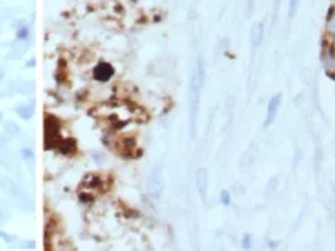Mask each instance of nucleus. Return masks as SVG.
<instances>
[{
    "label": "nucleus",
    "instance_id": "1",
    "mask_svg": "<svg viewBox=\"0 0 335 251\" xmlns=\"http://www.w3.org/2000/svg\"><path fill=\"white\" fill-rule=\"evenodd\" d=\"M205 62L203 59H198L196 67L193 71L191 75V82H190V129H191V136L194 134V121L198 116V108H199V96H201V89L205 86Z\"/></svg>",
    "mask_w": 335,
    "mask_h": 251
},
{
    "label": "nucleus",
    "instance_id": "2",
    "mask_svg": "<svg viewBox=\"0 0 335 251\" xmlns=\"http://www.w3.org/2000/svg\"><path fill=\"white\" fill-rule=\"evenodd\" d=\"M148 193L151 197H161L164 193V174L163 169H154L148 178Z\"/></svg>",
    "mask_w": 335,
    "mask_h": 251
},
{
    "label": "nucleus",
    "instance_id": "3",
    "mask_svg": "<svg viewBox=\"0 0 335 251\" xmlns=\"http://www.w3.org/2000/svg\"><path fill=\"white\" fill-rule=\"evenodd\" d=\"M194 184H196V191L201 196V199H206V193H208V171L205 167H198L196 174H194Z\"/></svg>",
    "mask_w": 335,
    "mask_h": 251
},
{
    "label": "nucleus",
    "instance_id": "4",
    "mask_svg": "<svg viewBox=\"0 0 335 251\" xmlns=\"http://www.w3.org/2000/svg\"><path fill=\"white\" fill-rule=\"evenodd\" d=\"M280 104H282V94H275V96L270 99L268 102V108H266V119H265V127H270L272 123L275 121V117H277L278 114V109H280Z\"/></svg>",
    "mask_w": 335,
    "mask_h": 251
},
{
    "label": "nucleus",
    "instance_id": "5",
    "mask_svg": "<svg viewBox=\"0 0 335 251\" xmlns=\"http://www.w3.org/2000/svg\"><path fill=\"white\" fill-rule=\"evenodd\" d=\"M112 74H114V69H112L111 64L107 62H101L96 66V69H94V77L97 79V81L101 82H106L109 79L112 77Z\"/></svg>",
    "mask_w": 335,
    "mask_h": 251
},
{
    "label": "nucleus",
    "instance_id": "6",
    "mask_svg": "<svg viewBox=\"0 0 335 251\" xmlns=\"http://www.w3.org/2000/svg\"><path fill=\"white\" fill-rule=\"evenodd\" d=\"M263 32H265V25H263V22H257V24H253L251 32H250V42H251V47L253 49H257L262 45Z\"/></svg>",
    "mask_w": 335,
    "mask_h": 251
},
{
    "label": "nucleus",
    "instance_id": "7",
    "mask_svg": "<svg viewBox=\"0 0 335 251\" xmlns=\"http://www.w3.org/2000/svg\"><path fill=\"white\" fill-rule=\"evenodd\" d=\"M300 2L302 0H288V17L293 18L299 12V7H300Z\"/></svg>",
    "mask_w": 335,
    "mask_h": 251
},
{
    "label": "nucleus",
    "instance_id": "8",
    "mask_svg": "<svg viewBox=\"0 0 335 251\" xmlns=\"http://www.w3.org/2000/svg\"><path fill=\"white\" fill-rule=\"evenodd\" d=\"M327 32H329L330 36H335V15L327 20Z\"/></svg>",
    "mask_w": 335,
    "mask_h": 251
},
{
    "label": "nucleus",
    "instance_id": "9",
    "mask_svg": "<svg viewBox=\"0 0 335 251\" xmlns=\"http://www.w3.org/2000/svg\"><path fill=\"white\" fill-rule=\"evenodd\" d=\"M220 201H221V204H229V201H231V197H229V193H228V191H223V193H221Z\"/></svg>",
    "mask_w": 335,
    "mask_h": 251
},
{
    "label": "nucleus",
    "instance_id": "10",
    "mask_svg": "<svg viewBox=\"0 0 335 251\" xmlns=\"http://www.w3.org/2000/svg\"><path fill=\"white\" fill-rule=\"evenodd\" d=\"M242 246H243V250H247V248H250V246H251V238H250V234H245Z\"/></svg>",
    "mask_w": 335,
    "mask_h": 251
},
{
    "label": "nucleus",
    "instance_id": "11",
    "mask_svg": "<svg viewBox=\"0 0 335 251\" xmlns=\"http://www.w3.org/2000/svg\"><path fill=\"white\" fill-rule=\"evenodd\" d=\"M247 7H248V14H251V7H253V0H247Z\"/></svg>",
    "mask_w": 335,
    "mask_h": 251
},
{
    "label": "nucleus",
    "instance_id": "12",
    "mask_svg": "<svg viewBox=\"0 0 335 251\" xmlns=\"http://www.w3.org/2000/svg\"><path fill=\"white\" fill-rule=\"evenodd\" d=\"M280 3H282V0H275V5L277 7H280Z\"/></svg>",
    "mask_w": 335,
    "mask_h": 251
}]
</instances>
